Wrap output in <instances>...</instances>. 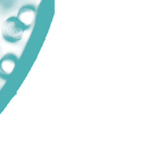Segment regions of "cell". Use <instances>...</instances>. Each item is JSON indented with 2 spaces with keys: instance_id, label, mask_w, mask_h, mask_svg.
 <instances>
[{
  "instance_id": "cell-1",
  "label": "cell",
  "mask_w": 160,
  "mask_h": 150,
  "mask_svg": "<svg viewBox=\"0 0 160 150\" xmlns=\"http://www.w3.org/2000/svg\"><path fill=\"white\" fill-rule=\"evenodd\" d=\"M26 30L24 25L17 19V17H11L4 22L2 28V36L7 42H17L21 39L23 32Z\"/></svg>"
},
{
  "instance_id": "cell-2",
  "label": "cell",
  "mask_w": 160,
  "mask_h": 150,
  "mask_svg": "<svg viewBox=\"0 0 160 150\" xmlns=\"http://www.w3.org/2000/svg\"><path fill=\"white\" fill-rule=\"evenodd\" d=\"M17 62V58L13 54H6L0 59V77L6 79L13 71Z\"/></svg>"
},
{
  "instance_id": "cell-3",
  "label": "cell",
  "mask_w": 160,
  "mask_h": 150,
  "mask_svg": "<svg viewBox=\"0 0 160 150\" xmlns=\"http://www.w3.org/2000/svg\"><path fill=\"white\" fill-rule=\"evenodd\" d=\"M36 9L33 6L27 5L20 8L17 14V19L28 29L35 20Z\"/></svg>"
}]
</instances>
